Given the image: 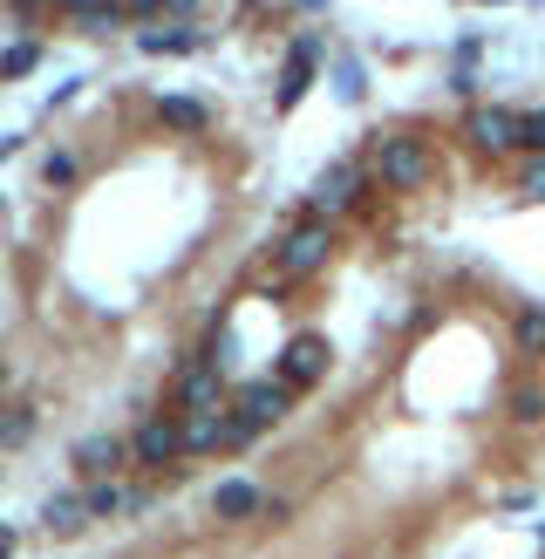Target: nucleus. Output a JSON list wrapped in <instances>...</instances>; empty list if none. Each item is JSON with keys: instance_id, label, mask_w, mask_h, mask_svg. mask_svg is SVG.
Segmentation results:
<instances>
[{"instance_id": "1", "label": "nucleus", "mask_w": 545, "mask_h": 559, "mask_svg": "<svg viewBox=\"0 0 545 559\" xmlns=\"http://www.w3.org/2000/svg\"><path fill=\"white\" fill-rule=\"evenodd\" d=\"M369 177L382 191H423L436 177V150L417 131H382L375 150H369Z\"/></svg>"}, {"instance_id": "2", "label": "nucleus", "mask_w": 545, "mask_h": 559, "mask_svg": "<svg viewBox=\"0 0 545 559\" xmlns=\"http://www.w3.org/2000/svg\"><path fill=\"white\" fill-rule=\"evenodd\" d=\"M327 252H334L327 219H307V225H294V233H287V246H280V273H287V280H307V273L327 266Z\"/></svg>"}, {"instance_id": "3", "label": "nucleus", "mask_w": 545, "mask_h": 559, "mask_svg": "<svg viewBox=\"0 0 545 559\" xmlns=\"http://www.w3.org/2000/svg\"><path fill=\"white\" fill-rule=\"evenodd\" d=\"M518 116L525 110H505V103H471V116H463V137H471L484 158H505V150H518Z\"/></svg>"}, {"instance_id": "4", "label": "nucleus", "mask_w": 545, "mask_h": 559, "mask_svg": "<svg viewBox=\"0 0 545 559\" xmlns=\"http://www.w3.org/2000/svg\"><path fill=\"white\" fill-rule=\"evenodd\" d=\"M361 185H369V171H361L355 158H342V164H327V171L314 177L307 206H314V219H327V212H348L355 198H361Z\"/></svg>"}, {"instance_id": "5", "label": "nucleus", "mask_w": 545, "mask_h": 559, "mask_svg": "<svg viewBox=\"0 0 545 559\" xmlns=\"http://www.w3.org/2000/svg\"><path fill=\"white\" fill-rule=\"evenodd\" d=\"M314 69H321V35H300V41L287 48V69H280L273 103H280V110H300V96L314 89Z\"/></svg>"}, {"instance_id": "6", "label": "nucleus", "mask_w": 545, "mask_h": 559, "mask_svg": "<svg viewBox=\"0 0 545 559\" xmlns=\"http://www.w3.org/2000/svg\"><path fill=\"white\" fill-rule=\"evenodd\" d=\"M287 410H294V389L280 383V375H259V383H246V389H239V402H232V417H246L252 430L280 423Z\"/></svg>"}, {"instance_id": "7", "label": "nucleus", "mask_w": 545, "mask_h": 559, "mask_svg": "<svg viewBox=\"0 0 545 559\" xmlns=\"http://www.w3.org/2000/svg\"><path fill=\"white\" fill-rule=\"evenodd\" d=\"M327 375V341L321 335H294L287 348H280V383L287 389H314Z\"/></svg>"}, {"instance_id": "8", "label": "nucleus", "mask_w": 545, "mask_h": 559, "mask_svg": "<svg viewBox=\"0 0 545 559\" xmlns=\"http://www.w3.org/2000/svg\"><path fill=\"white\" fill-rule=\"evenodd\" d=\"M129 450H137V464H158V471H164V464H177V457H185V430L164 423V417H150Z\"/></svg>"}, {"instance_id": "9", "label": "nucleus", "mask_w": 545, "mask_h": 559, "mask_svg": "<svg viewBox=\"0 0 545 559\" xmlns=\"http://www.w3.org/2000/svg\"><path fill=\"white\" fill-rule=\"evenodd\" d=\"M219 396H225V369H212V362H198L185 383H177V402H185L191 417H219Z\"/></svg>"}, {"instance_id": "10", "label": "nucleus", "mask_w": 545, "mask_h": 559, "mask_svg": "<svg viewBox=\"0 0 545 559\" xmlns=\"http://www.w3.org/2000/svg\"><path fill=\"white\" fill-rule=\"evenodd\" d=\"M212 512L219 519H252V512H267V492L246 485V477H225V485L212 492Z\"/></svg>"}, {"instance_id": "11", "label": "nucleus", "mask_w": 545, "mask_h": 559, "mask_svg": "<svg viewBox=\"0 0 545 559\" xmlns=\"http://www.w3.org/2000/svg\"><path fill=\"white\" fill-rule=\"evenodd\" d=\"M511 341H518L525 362H545V308H538V300H525V308L511 314Z\"/></svg>"}, {"instance_id": "12", "label": "nucleus", "mask_w": 545, "mask_h": 559, "mask_svg": "<svg viewBox=\"0 0 545 559\" xmlns=\"http://www.w3.org/2000/svg\"><path fill=\"white\" fill-rule=\"evenodd\" d=\"M75 464L96 471V477H110V471L123 464V444H116V437H83V444H75Z\"/></svg>"}, {"instance_id": "13", "label": "nucleus", "mask_w": 545, "mask_h": 559, "mask_svg": "<svg viewBox=\"0 0 545 559\" xmlns=\"http://www.w3.org/2000/svg\"><path fill=\"white\" fill-rule=\"evenodd\" d=\"M83 519H89V505H83V498H48V505H41V525H48V532H62V539H69V532H83Z\"/></svg>"}, {"instance_id": "14", "label": "nucleus", "mask_w": 545, "mask_h": 559, "mask_svg": "<svg viewBox=\"0 0 545 559\" xmlns=\"http://www.w3.org/2000/svg\"><path fill=\"white\" fill-rule=\"evenodd\" d=\"M158 116L171 123V131H205V123H212V110H205V103H191V96H164V103H158Z\"/></svg>"}, {"instance_id": "15", "label": "nucleus", "mask_w": 545, "mask_h": 559, "mask_svg": "<svg viewBox=\"0 0 545 559\" xmlns=\"http://www.w3.org/2000/svg\"><path fill=\"white\" fill-rule=\"evenodd\" d=\"M334 96H342V103H361V96H369V69L355 55H334Z\"/></svg>"}, {"instance_id": "16", "label": "nucleus", "mask_w": 545, "mask_h": 559, "mask_svg": "<svg viewBox=\"0 0 545 559\" xmlns=\"http://www.w3.org/2000/svg\"><path fill=\"white\" fill-rule=\"evenodd\" d=\"M505 410H511V423H545V389L538 383H518L505 396Z\"/></svg>"}, {"instance_id": "17", "label": "nucleus", "mask_w": 545, "mask_h": 559, "mask_svg": "<svg viewBox=\"0 0 545 559\" xmlns=\"http://www.w3.org/2000/svg\"><path fill=\"white\" fill-rule=\"evenodd\" d=\"M144 55H185V48H198V35H164V28H144L137 35Z\"/></svg>"}, {"instance_id": "18", "label": "nucleus", "mask_w": 545, "mask_h": 559, "mask_svg": "<svg viewBox=\"0 0 545 559\" xmlns=\"http://www.w3.org/2000/svg\"><path fill=\"white\" fill-rule=\"evenodd\" d=\"M518 150H525V158H545V110L518 116Z\"/></svg>"}, {"instance_id": "19", "label": "nucleus", "mask_w": 545, "mask_h": 559, "mask_svg": "<svg viewBox=\"0 0 545 559\" xmlns=\"http://www.w3.org/2000/svg\"><path fill=\"white\" fill-rule=\"evenodd\" d=\"M518 198L545 206V158H525V164H518Z\"/></svg>"}, {"instance_id": "20", "label": "nucleus", "mask_w": 545, "mask_h": 559, "mask_svg": "<svg viewBox=\"0 0 545 559\" xmlns=\"http://www.w3.org/2000/svg\"><path fill=\"white\" fill-rule=\"evenodd\" d=\"M83 505H89V519H116V512H123V505H129V498H123L116 485H96V492H89Z\"/></svg>"}, {"instance_id": "21", "label": "nucleus", "mask_w": 545, "mask_h": 559, "mask_svg": "<svg viewBox=\"0 0 545 559\" xmlns=\"http://www.w3.org/2000/svg\"><path fill=\"white\" fill-rule=\"evenodd\" d=\"M35 437V410H8L0 417V444H28Z\"/></svg>"}, {"instance_id": "22", "label": "nucleus", "mask_w": 545, "mask_h": 559, "mask_svg": "<svg viewBox=\"0 0 545 559\" xmlns=\"http://www.w3.org/2000/svg\"><path fill=\"white\" fill-rule=\"evenodd\" d=\"M41 62V48L35 41H21V48H8V55H0V75H28Z\"/></svg>"}, {"instance_id": "23", "label": "nucleus", "mask_w": 545, "mask_h": 559, "mask_svg": "<svg viewBox=\"0 0 545 559\" xmlns=\"http://www.w3.org/2000/svg\"><path fill=\"white\" fill-rule=\"evenodd\" d=\"M41 177H48V185H69V177H75V158H48Z\"/></svg>"}, {"instance_id": "24", "label": "nucleus", "mask_w": 545, "mask_h": 559, "mask_svg": "<svg viewBox=\"0 0 545 559\" xmlns=\"http://www.w3.org/2000/svg\"><path fill=\"white\" fill-rule=\"evenodd\" d=\"M8 552H14V532H8V525H0V559H8Z\"/></svg>"}, {"instance_id": "25", "label": "nucleus", "mask_w": 545, "mask_h": 559, "mask_svg": "<svg viewBox=\"0 0 545 559\" xmlns=\"http://www.w3.org/2000/svg\"><path fill=\"white\" fill-rule=\"evenodd\" d=\"M538 552H545V519H538Z\"/></svg>"}, {"instance_id": "26", "label": "nucleus", "mask_w": 545, "mask_h": 559, "mask_svg": "<svg viewBox=\"0 0 545 559\" xmlns=\"http://www.w3.org/2000/svg\"><path fill=\"white\" fill-rule=\"evenodd\" d=\"M129 8H158V0H129Z\"/></svg>"}, {"instance_id": "27", "label": "nucleus", "mask_w": 545, "mask_h": 559, "mask_svg": "<svg viewBox=\"0 0 545 559\" xmlns=\"http://www.w3.org/2000/svg\"><path fill=\"white\" fill-rule=\"evenodd\" d=\"M21 8H35V0H21Z\"/></svg>"}]
</instances>
